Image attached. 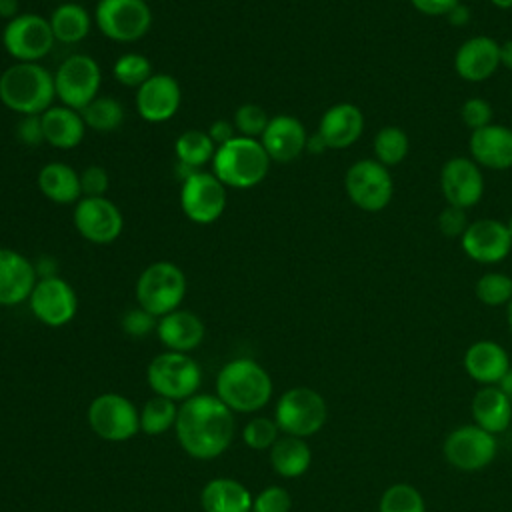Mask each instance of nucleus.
Masks as SVG:
<instances>
[{
	"mask_svg": "<svg viewBox=\"0 0 512 512\" xmlns=\"http://www.w3.org/2000/svg\"><path fill=\"white\" fill-rule=\"evenodd\" d=\"M468 224L470 222L466 218L464 208L446 204V208H442V212L438 214V228H440L442 236H446V238H462Z\"/></svg>",
	"mask_w": 512,
	"mask_h": 512,
	"instance_id": "a18cd8bd",
	"label": "nucleus"
},
{
	"mask_svg": "<svg viewBox=\"0 0 512 512\" xmlns=\"http://www.w3.org/2000/svg\"><path fill=\"white\" fill-rule=\"evenodd\" d=\"M174 152H176V158H178L180 164L196 170V168L204 166L206 162H212L214 152H216V144L208 136V132L192 128V130L182 132L176 138Z\"/></svg>",
	"mask_w": 512,
	"mask_h": 512,
	"instance_id": "473e14b6",
	"label": "nucleus"
},
{
	"mask_svg": "<svg viewBox=\"0 0 512 512\" xmlns=\"http://www.w3.org/2000/svg\"><path fill=\"white\" fill-rule=\"evenodd\" d=\"M372 148H374L376 160L388 168V166L400 164L408 156L410 140H408V134L402 128L384 126L376 132Z\"/></svg>",
	"mask_w": 512,
	"mask_h": 512,
	"instance_id": "c9c22d12",
	"label": "nucleus"
},
{
	"mask_svg": "<svg viewBox=\"0 0 512 512\" xmlns=\"http://www.w3.org/2000/svg\"><path fill=\"white\" fill-rule=\"evenodd\" d=\"M440 190L450 206L472 208L482 200L484 176L472 158L454 156L444 162L440 170Z\"/></svg>",
	"mask_w": 512,
	"mask_h": 512,
	"instance_id": "f3484780",
	"label": "nucleus"
},
{
	"mask_svg": "<svg viewBox=\"0 0 512 512\" xmlns=\"http://www.w3.org/2000/svg\"><path fill=\"white\" fill-rule=\"evenodd\" d=\"M446 462L460 472H478L490 466L498 454V440L494 434L472 424L456 426L442 444Z\"/></svg>",
	"mask_w": 512,
	"mask_h": 512,
	"instance_id": "9d476101",
	"label": "nucleus"
},
{
	"mask_svg": "<svg viewBox=\"0 0 512 512\" xmlns=\"http://www.w3.org/2000/svg\"><path fill=\"white\" fill-rule=\"evenodd\" d=\"M500 66L512 70V38L500 44Z\"/></svg>",
	"mask_w": 512,
	"mask_h": 512,
	"instance_id": "603ef678",
	"label": "nucleus"
},
{
	"mask_svg": "<svg viewBox=\"0 0 512 512\" xmlns=\"http://www.w3.org/2000/svg\"><path fill=\"white\" fill-rule=\"evenodd\" d=\"M156 334L170 352H190L204 340V322L190 310H174L158 318Z\"/></svg>",
	"mask_w": 512,
	"mask_h": 512,
	"instance_id": "a878e982",
	"label": "nucleus"
},
{
	"mask_svg": "<svg viewBox=\"0 0 512 512\" xmlns=\"http://www.w3.org/2000/svg\"><path fill=\"white\" fill-rule=\"evenodd\" d=\"M270 162L272 160L258 138L234 136L230 142L216 148L212 158V174L226 188L246 190L254 188L266 178Z\"/></svg>",
	"mask_w": 512,
	"mask_h": 512,
	"instance_id": "20e7f679",
	"label": "nucleus"
},
{
	"mask_svg": "<svg viewBox=\"0 0 512 512\" xmlns=\"http://www.w3.org/2000/svg\"><path fill=\"white\" fill-rule=\"evenodd\" d=\"M122 330L128 334V336H134V338H144L148 336L152 330H156V316H152L150 312H146L144 308H130L122 320Z\"/></svg>",
	"mask_w": 512,
	"mask_h": 512,
	"instance_id": "c03bdc74",
	"label": "nucleus"
},
{
	"mask_svg": "<svg viewBox=\"0 0 512 512\" xmlns=\"http://www.w3.org/2000/svg\"><path fill=\"white\" fill-rule=\"evenodd\" d=\"M102 70L88 54H72L60 62L54 74L56 98L74 110L86 108L100 90Z\"/></svg>",
	"mask_w": 512,
	"mask_h": 512,
	"instance_id": "f8f14e48",
	"label": "nucleus"
},
{
	"mask_svg": "<svg viewBox=\"0 0 512 512\" xmlns=\"http://www.w3.org/2000/svg\"><path fill=\"white\" fill-rule=\"evenodd\" d=\"M274 420L280 432L298 438L318 434L328 420V406L320 392L308 386L286 390L274 408Z\"/></svg>",
	"mask_w": 512,
	"mask_h": 512,
	"instance_id": "423d86ee",
	"label": "nucleus"
},
{
	"mask_svg": "<svg viewBox=\"0 0 512 512\" xmlns=\"http://www.w3.org/2000/svg\"><path fill=\"white\" fill-rule=\"evenodd\" d=\"M506 228H508V234H510V238H512V216L508 218V222H506Z\"/></svg>",
	"mask_w": 512,
	"mask_h": 512,
	"instance_id": "13d9d810",
	"label": "nucleus"
},
{
	"mask_svg": "<svg viewBox=\"0 0 512 512\" xmlns=\"http://www.w3.org/2000/svg\"><path fill=\"white\" fill-rule=\"evenodd\" d=\"M464 254L480 264L502 262L512 250V238L506 222L494 218H480L468 224L460 238Z\"/></svg>",
	"mask_w": 512,
	"mask_h": 512,
	"instance_id": "a211bd4d",
	"label": "nucleus"
},
{
	"mask_svg": "<svg viewBox=\"0 0 512 512\" xmlns=\"http://www.w3.org/2000/svg\"><path fill=\"white\" fill-rule=\"evenodd\" d=\"M472 420L476 426L490 434L506 432L512 424V400L500 390V386H480L470 404Z\"/></svg>",
	"mask_w": 512,
	"mask_h": 512,
	"instance_id": "bb28decb",
	"label": "nucleus"
},
{
	"mask_svg": "<svg viewBox=\"0 0 512 512\" xmlns=\"http://www.w3.org/2000/svg\"><path fill=\"white\" fill-rule=\"evenodd\" d=\"M292 496L284 486H266L252 500V512H290Z\"/></svg>",
	"mask_w": 512,
	"mask_h": 512,
	"instance_id": "79ce46f5",
	"label": "nucleus"
},
{
	"mask_svg": "<svg viewBox=\"0 0 512 512\" xmlns=\"http://www.w3.org/2000/svg\"><path fill=\"white\" fill-rule=\"evenodd\" d=\"M460 116H462V122L474 132V130H480V128L492 124L494 110H492L488 100H484L480 96H474V98H468L462 104Z\"/></svg>",
	"mask_w": 512,
	"mask_h": 512,
	"instance_id": "37998d69",
	"label": "nucleus"
},
{
	"mask_svg": "<svg viewBox=\"0 0 512 512\" xmlns=\"http://www.w3.org/2000/svg\"><path fill=\"white\" fill-rule=\"evenodd\" d=\"M272 378L252 358L226 362L216 376V396L232 412H258L272 398Z\"/></svg>",
	"mask_w": 512,
	"mask_h": 512,
	"instance_id": "7ed1b4c3",
	"label": "nucleus"
},
{
	"mask_svg": "<svg viewBox=\"0 0 512 512\" xmlns=\"http://www.w3.org/2000/svg\"><path fill=\"white\" fill-rule=\"evenodd\" d=\"M80 186H82V196H104L108 190V174L102 166H86L80 172Z\"/></svg>",
	"mask_w": 512,
	"mask_h": 512,
	"instance_id": "49530a36",
	"label": "nucleus"
},
{
	"mask_svg": "<svg viewBox=\"0 0 512 512\" xmlns=\"http://www.w3.org/2000/svg\"><path fill=\"white\" fill-rule=\"evenodd\" d=\"M54 98V74L40 62H16L0 74V102L20 116L44 114Z\"/></svg>",
	"mask_w": 512,
	"mask_h": 512,
	"instance_id": "f03ea898",
	"label": "nucleus"
},
{
	"mask_svg": "<svg viewBox=\"0 0 512 512\" xmlns=\"http://www.w3.org/2000/svg\"><path fill=\"white\" fill-rule=\"evenodd\" d=\"M186 296V276L180 266L168 260L148 264L136 280L138 306L156 318L180 308Z\"/></svg>",
	"mask_w": 512,
	"mask_h": 512,
	"instance_id": "39448f33",
	"label": "nucleus"
},
{
	"mask_svg": "<svg viewBox=\"0 0 512 512\" xmlns=\"http://www.w3.org/2000/svg\"><path fill=\"white\" fill-rule=\"evenodd\" d=\"M278 438H280V428L276 420L268 416H254L242 428V440L252 450H270Z\"/></svg>",
	"mask_w": 512,
	"mask_h": 512,
	"instance_id": "ea45409f",
	"label": "nucleus"
},
{
	"mask_svg": "<svg viewBox=\"0 0 512 512\" xmlns=\"http://www.w3.org/2000/svg\"><path fill=\"white\" fill-rule=\"evenodd\" d=\"M54 42L50 22L38 14H18L2 30L4 50L16 62H40Z\"/></svg>",
	"mask_w": 512,
	"mask_h": 512,
	"instance_id": "ddd939ff",
	"label": "nucleus"
},
{
	"mask_svg": "<svg viewBox=\"0 0 512 512\" xmlns=\"http://www.w3.org/2000/svg\"><path fill=\"white\" fill-rule=\"evenodd\" d=\"M38 282L36 266L12 248H0V306H18Z\"/></svg>",
	"mask_w": 512,
	"mask_h": 512,
	"instance_id": "412c9836",
	"label": "nucleus"
},
{
	"mask_svg": "<svg viewBox=\"0 0 512 512\" xmlns=\"http://www.w3.org/2000/svg\"><path fill=\"white\" fill-rule=\"evenodd\" d=\"M174 432L188 456L212 460L230 448L236 424L232 410L216 394H194L178 406Z\"/></svg>",
	"mask_w": 512,
	"mask_h": 512,
	"instance_id": "f257e3e1",
	"label": "nucleus"
},
{
	"mask_svg": "<svg viewBox=\"0 0 512 512\" xmlns=\"http://www.w3.org/2000/svg\"><path fill=\"white\" fill-rule=\"evenodd\" d=\"M260 142L274 162H292L306 150L308 134L304 124L290 114H278L268 120Z\"/></svg>",
	"mask_w": 512,
	"mask_h": 512,
	"instance_id": "4be33fe9",
	"label": "nucleus"
},
{
	"mask_svg": "<svg viewBox=\"0 0 512 512\" xmlns=\"http://www.w3.org/2000/svg\"><path fill=\"white\" fill-rule=\"evenodd\" d=\"M506 320H508V328L512 332V300L506 304Z\"/></svg>",
	"mask_w": 512,
	"mask_h": 512,
	"instance_id": "4d7b16f0",
	"label": "nucleus"
},
{
	"mask_svg": "<svg viewBox=\"0 0 512 512\" xmlns=\"http://www.w3.org/2000/svg\"><path fill=\"white\" fill-rule=\"evenodd\" d=\"M470 156L472 160L490 170L512 168V128L502 124H488L470 134Z\"/></svg>",
	"mask_w": 512,
	"mask_h": 512,
	"instance_id": "5701e85b",
	"label": "nucleus"
},
{
	"mask_svg": "<svg viewBox=\"0 0 512 512\" xmlns=\"http://www.w3.org/2000/svg\"><path fill=\"white\" fill-rule=\"evenodd\" d=\"M152 74H154L152 62L144 54H138V52L122 54L112 66L114 80L126 88L138 90Z\"/></svg>",
	"mask_w": 512,
	"mask_h": 512,
	"instance_id": "4c0bfd02",
	"label": "nucleus"
},
{
	"mask_svg": "<svg viewBox=\"0 0 512 512\" xmlns=\"http://www.w3.org/2000/svg\"><path fill=\"white\" fill-rule=\"evenodd\" d=\"M268 114L262 106L246 102L242 106L236 108L234 112V128L240 132V136L246 138H258L264 134L266 126H268Z\"/></svg>",
	"mask_w": 512,
	"mask_h": 512,
	"instance_id": "a19ab883",
	"label": "nucleus"
},
{
	"mask_svg": "<svg viewBox=\"0 0 512 512\" xmlns=\"http://www.w3.org/2000/svg\"><path fill=\"white\" fill-rule=\"evenodd\" d=\"M498 386H500V390H502V392L512 400V368H510V372L500 380V384H498Z\"/></svg>",
	"mask_w": 512,
	"mask_h": 512,
	"instance_id": "5fc2aeb1",
	"label": "nucleus"
},
{
	"mask_svg": "<svg viewBox=\"0 0 512 512\" xmlns=\"http://www.w3.org/2000/svg\"><path fill=\"white\" fill-rule=\"evenodd\" d=\"M234 130H236V128H234L232 122L220 118V120H216V122L210 124L208 136L214 140V144H216V148H218V146H222V144H226V142H230V140L234 138Z\"/></svg>",
	"mask_w": 512,
	"mask_h": 512,
	"instance_id": "8fccbe9b",
	"label": "nucleus"
},
{
	"mask_svg": "<svg viewBox=\"0 0 512 512\" xmlns=\"http://www.w3.org/2000/svg\"><path fill=\"white\" fill-rule=\"evenodd\" d=\"M182 102V90L176 78L170 74H152L136 90L138 114L152 124H162L170 120Z\"/></svg>",
	"mask_w": 512,
	"mask_h": 512,
	"instance_id": "6ab92c4d",
	"label": "nucleus"
},
{
	"mask_svg": "<svg viewBox=\"0 0 512 512\" xmlns=\"http://www.w3.org/2000/svg\"><path fill=\"white\" fill-rule=\"evenodd\" d=\"M496 8H500V10H510L512 8V0H490Z\"/></svg>",
	"mask_w": 512,
	"mask_h": 512,
	"instance_id": "6e6d98bb",
	"label": "nucleus"
},
{
	"mask_svg": "<svg viewBox=\"0 0 512 512\" xmlns=\"http://www.w3.org/2000/svg\"><path fill=\"white\" fill-rule=\"evenodd\" d=\"M474 294L486 306H504L512 300V276L504 272H486L476 280Z\"/></svg>",
	"mask_w": 512,
	"mask_h": 512,
	"instance_id": "58836bf2",
	"label": "nucleus"
},
{
	"mask_svg": "<svg viewBox=\"0 0 512 512\" xmlns=\"http://www.w3.org/2000/svg\"><path fill=\"white\" fill-rule=\"evenodd\" d=\"M146 382L156 392L170 400H188L198 394L202 382L200 364L186 352H162L152 358L146 368Z\"/></svg>",
	"mask_w": 512,
	"mask_h": 512,
	"instance_id": "0eeeda50",
	"label": "nucleus"
},
{
	"mask_svg": "<svg viewBox=\"0 0 512 512\" xmlns=\"http://www.w3.org/2000/svg\"><path fill=\"white\" fill-rule=\"evenodd\" d=\"M92 432L108 442H126L140 432V410L122 394H98L88 406Z\"/></svg>",
	"mask_w": 512,
	"mask_h": 512,
	"instance_id": "1a4fd4ad",
	"label": "nucleus"
},
{
	"mask_svg": "<svg viewBox=\"0 0 512 512\" xmlns=\"http://www.w3.org/2000/svg\"><path fill=\"white\" fill-rule=\"evenodd\" d=\"M272 470L282 478H298L308 472L312 464V450L306 438L280 436L270 448Z\"/></svg>",
	"mask_w": 512,
	"mask_h": 512,
	"instance_id": "7c9ffc66",
	"label": "nucleus"
},
{
	"mask_svg": "<svg viewBox=\"0 0 512 512\" xmlns=\"http://www.w3.org/2000/svg\"><path fill=\"white\" fill-rule=\"evenodd\" d=\"M94 22L106 38L130 44L148 34L152 10L146 0H98Z\"/></svg>",
	"mask_w": 512,
	"mask_h": 512,
	"instance_id": "6e6552de",
	"label": "nucleus"
},
{
	"mask_svg": "<svg viewBox=\"0 0 512 512\" xmlns=\"http://www.w3.org/2000/svg\"><path fill=\"white\" fill-rule=\"evenodd\" d=\"M16 136L26 146H36V144L44 142L40 116H22L16 124Z\"/></svg>",
	"mask_w": 512,
	"mask_h": 512,
	"instance_id": "de8ad7c7",
	"label": "nucleus"
},
{
	"mask_svg": "<svg viewBox=\"0 0 512 512\" xmlns=\"http://www.w3.org/2000/svg\"><path fill=\"white\" fill-rule=\"evenodd\" d=\"M18 0H0V16L6 20H12L18 16Z\"/></svg>",
	"mask_w": 512,
	"mask_h": 512,
	"instance_id": "3c124183",
	"label": "nucleus"
},
{
	"mask_svg": "<svg viewBox=\"0 0 512 512\" xmlns=\"http://www.w3.org/2000/svg\"><path fill=\"white\" fill-rule=\"evenodd\" d=\"M364 132V114L352 102H338L330 106L318 124V134L332 150L352 146Z\"/></svg>",
	"mask_w": 512,
	"mask_h": 512,
	"instance_id": "b1692460",
	"label": "nucleus"
},
{
	"mask_svg": "<svg viewBox=\"0 0 512 512\" xmlns=\"http://www.w3.org/2000/svg\"><path fill=\"white\" fill-rule=\"evenodd\" d=\"M252 492L234 478H212L200 492L204 512H252Z\"/></svg>",
	"mask_w": 512,
	"mask_h": 512,
	"instance_id": "c85d7f7f",
	"label": "nucleus"
},
{
	"mask_svg": "<svg viewBox=\"0 0 512 512\" xmlns=\"http://www.w3.org/2000/svg\"><path fill=\"white\" fill-rule=\"evenodd\" d=\"M344 188L354 206L364 212L384 210L394 194V182L384 164L376 158L354 162L344 176Z\"/></svg>",
	"mask_w": 512,
	"mask_h": 512,
	"instance_id": "9b49d317",
	"label": "nucleus"
},
{
	"mask_svg": "<svg viewBox=\"0 0 512 512\" xmlns=\"http://www.w3.org/2000/svg\"><path fill=\"white\" fill-rule=\"evenodd\" d=\"M40 192L56 204H76L82 198L80 174L66 162H48L38 172Z\"/></svg>",
	"mask_w": 512,
	"mask_h": 512,
	"instance_id": "c756f323",
	"label": "nucleus"
},
{
	"mask_svg": "<svg viewBox=\"0 0 512 512\" xmlns=\"http://www.w3.org/2000/svg\"><path fill=\"white\" fill-rule=\"evenodd\" d=\"M410 4L426 16H448L456 6H460V0H410Z\"/></svg>",
	"mask_w": 512,
	"mask_h": 512,
	"instance_id": "09e8293b",
	"label": "nucleus"
},
{
	"mask_svg": "<svg viewBox=\"0 0 512 512\" xmlns=\"http://www.w3.org/2000/svg\"><path fill=\"white\" fill-rule=\"evenodd\" d=\"M30 310L42 324L60 328L72 322L78 310V298L74 288L60 276L38 278L30 298Z\"/></svg>",
	"mask_w": 512,
	"mask_h": 512,
	"instance_id": "dca6fc26",
	"label": "nucleus"
},
{
	"mask_svg": "<svg viewBox=\"0 0 512 512\" xmlns=\"http://www.w3.org/2000/svg\"><path fill=\"white\" fill-rule=\"evenodd\" d=\"M378 512H426V500L416 486L396 482L382 492Z\"/></svg>",
	"mask_w": 512,
	"mask_h": 512,
	"instance_id": "e433bc0d",
	"label": "nucleus"
},
{
	"mask_svg": "<svg viewBox=\"0 0 512 512\" xmlns=\"http://www.w3.org/2000/svg\"><path fill=\"white\" fill-rule=\"evenodd\" d=\"M40 120H42L44 142H48L54 148L70 150V148H76L84 138L86 124L82 120V114L74 108H68L64 104H54L44 114H40Z\"/></svg>",
	"mask_w": 512,
	"mask_h": 512,
	"instance_id": "cd10ccee",
	"label": "nucleus"
},
{
	"mask_svg": "<svg viewBox=\"0 0 512 512\" xmlns=\"http://www.w3.org/2000/svg\"><path fill=\"white\" fill-rule=\"evenodd\" d=\"M510 356L494 340H478L464 352V370L480 386H496L510 372Z\"/></svg>",
	"mask_w": 512,
	"mask_h": 512,
	"instance_id": "393cba45",
	"label": "nucleus"
},
{
	"mask_svg": "<svg viewBox=\"0 0 512 512\" xmlns=\"http://www.w3.org/2000/svg\"><path fill=\"white\" fill-rule=\"evenodd\" d=\"M328 146L324 144V140L320 138V134L316 132L314 136H308V142H306V150H310L312 154H320V152H324Z\"/></svg>",
	"mask_w": 512,
	"mask_h": 512,
	"instance_id": "864d4df0",
	"label": "nucleus"
},
{
	"mask_svg": "<svg viewBox=\"0 0 512 512\" xmlns=\"http://www.w3.org/2000/svg\"><path fill=\"white\" fill-rule=\"evenodd\" d=\"M80 114L84 124L96 132H112L124 120V108L112 96H96Z\"/></svg>",
	"mask_w": 512,
	"mask_h": 512,
	"instance_id": "f704fd0d",
	"label": "nucleus"
},
{
	"mask_svg": "<svg viewBox=\"0 0 512 512\" xmlns=\"http://www.w3.org/2000/svg\"><path fill=\"white\" fill-rule=\"evenodd\" d=\"M74 226L88 242L110 244L122 234L124 218L106 196H82L74 204Z\"/></svg>",
	"mask_w": 512,
	"mask_h": 512,
	"instance_id": "2eb2a0df",
	"label": "nucleus"
},
{
	"mask_svg": "<svg viewBox=\"0 0 512 512\" xmlns=\"http://www.w3.org/2000/svg\"><path fill=\"white\" fill-rule=\"evenodd\" d=\"M180 206L188 220L212 224L226 208V186L212 172L198 170L182 180Z\"/></svg>",
	"mask_w": 512,
	"mask_h": 512,
	"instance_id": "4468645a",
	"label": "nucleus"
},
{
	"mask_svg": "<svg viewBox=\"0 0 512 512\" xmlns=\"http://www.w3.org/2000/svg\"><path fill=\"white\" fill-rule=\"evenodd\" d=\"M48 22H50L54 40L62 44H76L84 40L92 28V16L78 2L58 4L52 10Z\"/></svg>",
	"mask_w": 512,
	"mask_h": 512,
	"instance_id": "2f4dec72",
	"label": "nucleus"
},
{
	"mask_svg": "<svg viewBox=\"0 0 512 512\" xmlns=\"http://www.w3.org/2000/svg\"><path fill=\"white\" fill-rule=\"evenodd\" d=\"M500 68V44L490 36H472L454 54V70L466 82H484Z\"/></svg>",
	"mask_w": 512,
	"mask_h": 512,
	"instance_id": "aec40b11",
	"label": "nucleus"
},
{
	"mask_svg": "<svg viewBox=\"0 0 512 512\" xmlns=\"http://www.w3.org/2000/svg\"><path fill=\"white\" fill-rule=\"evenodd\" d=\"M178 416V406L174 400L164 396H152L140 410V432L148 436H160L174 428Z\"/></svg>",
	"mask_w": 512,
	"mask_h": 512,
	"instance_id": "72a5a7b5",
	"label": "nucleus"
}]
</instances>
